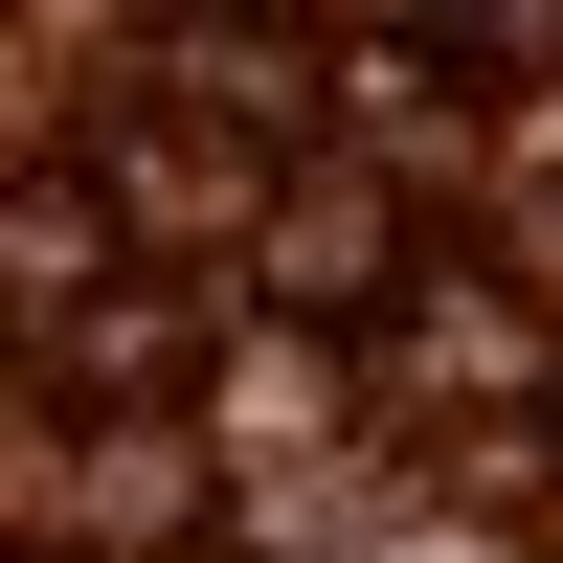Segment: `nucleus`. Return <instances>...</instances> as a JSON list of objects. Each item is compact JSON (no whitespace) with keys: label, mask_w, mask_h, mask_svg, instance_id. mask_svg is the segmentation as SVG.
I'll use <instances>...</instances> for the list:
<instances>
[{"label":"nucleus","mask_w":563,"mask_h":563,"mask_svg":"<svg viewBox=\"0 0 563 563\" xmlns=\"http://www.w3.org/2000/svg\"><path fill=\"white\" fill-rule=\"evenodd\" d=\"M249 271H271L294 316H384V294H406V203H384V180H271Z\"/></svg>","instance_id":"1"},{"label":"nucleus","mask_w":563,"mask_h":563,"mask_svg":"<svg viewBox=\"0 0 563 563\" xmlns=\"http://www.w3.org/2000/svg\"><path fill=\"white\" fill-rule=\"evenodd\" d=\"M406 384H541V316H496V294H429V316H406Z\"/></svg>","instance_id":"4"},{"label":"nucleus","mask_w":563,"mask_h":563,"mask_svg":"<svg viewBox=\"0 0 563 563\" xmlns=\"http://www.w3.org/2000/svg\"><path fill=\"white\" fill-rule=\"evenodd\" d=\"M429 68H474V90H541V68H563V0H451V23H429Z\"/></svg>","instance_id":"5"},{"label":"nucleus","mask_w":563,"mask_h":563,"mask_svg":"<svg viewBox=\"0 0 563 563\" xmlns=\"http://www.w3.org/2000/svg\"><path fill=\"white\" fill-rule=\"evenodd\" d=\"M113 225H135V203H90V180H0V316H90Z\"/></svg>","instance_id":"2"},{"label":"nucleus","mask_w":563,"mask_h":563,"mask_svg":"<svg viewBox=\"0 0 563 563\" xmlns=\"http://www.w3.org/2000/svg\"><path fill=\"white\" fill-rule=\"evenodd\" d=\"M113 203L158 225V249H249V225H271V180L225 158V135H135V158H113Z\"/></svg>","instance_id":"3"}]
</instances>
